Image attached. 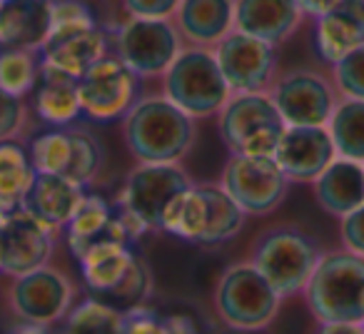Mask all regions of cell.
I'll use <instances>...</instances> for the list:
<instances>
[{
  "label": "cell",
  "instance_id": "obj_1",
  "mask_svg": "<svg viewBox=\"0 0 364 334\" xmlns=\"http://www.w3.org/2000/svg\"><path fill=\"white\" fill-rule=\"evenodd\" d=\"M195 140V117L167 97H145L125 117V142L140 162H177Z\"/></svg>",
  "mask_w": 364,
  "mask_h": 334
},
{
  "label": "cell",
  "instance_id": "obj_2",
  "mask_svg": "<svg viewBox=\"0 0 364 334\" xmlns=\"http://www.w3.org/2000/svg\"><path fill=\"white\" fill-rule=\"evenodd\" d=\"M304 297L319 319V324L327 322H364V257L339 249L319 257Z\"/></svg>",
  "mask_w": 364,
  "mask_h": 334
},
{
  "label": "cell",
  "instance_id": "obj_3",
  "mask_svg": "<svg viewBox=\"0 0 364 334\" xmlns=\"http://www.w3.org/2000/svg\"><path fill=\"white\" fill-rule=\"evenodd\" d=\"M165 97L190 117H210L232 97L215 50L188 48L165 70Z\"/></svg>",
  "mask_w": 364,
  "mask_h": 334
},
{
  "label": "cell",
  "instance_id": "obj_4",
  "mask_svg": "<svg viewBox=\"0 0 364 334\" xmlns=\"http://www.w3.org/2000/svg\"><path fill=\"white\" fill-rule=\"evenodd\" d=\"M284 130L287 122L267 92H235L220 110V135L232 155L274 157Z\"/></svg>",
  "mask_w": 364,
  "mask_h": 334
},
{
  "label": "cell",
  "instance_id": "obj_5",
  "mask_svg": "<svg viewBox=\"0 0 364 334\" xmlns=\"http://www.w3.org/2000/svg\"><path fill=\"white\" fill-rule=\"evenodd\" d=\"M319 257L322 252L307 232L282 225L262 232L255 244L252 264L267 277L279 297H292L304 292Z\"/></svg>",
  "mask_w": 364,
  "mask_h": 334
},
{
  "label": "cell",
  "instance_id": "obj_6",
  "mask_svg": "<svg viewBox=\"0 0 364 334\" xmlns=\"http://www.w3.org/2000/svg\"><path fill=\"white\" fill-rule=\"evenodd\" d=\"M220 317L237 332H257L274 319L279 309V294L262 272L250 264H235L218 284Z\"/></svg>",
  "mask_w": 364,
  "mask_h": 334
},
{
  "label": "cell",
  "instance_id": "obj_7",
  "mask_svg": "<svg viewBox=\"0 0 364 334\" xmlns=\"http://www.w3.org/2000/svg\"><path fill=\"white\" fill-rule=\"evenodd\" d=\"M140 75L122 58L105 55L80 75L82 115L95 122H115L137 105Z\"/></svg>",
  "mask_w": 364,
  "mask_h": 334
},
{
  "label": "cell",
  "instance_id": "obj_8",
  "mask_svg": "<svg viewBox=\"0 0 364 334\" xmlns=\"http://www.w3.org/2000/svg\"><path fill=\"white\" fill-rule=\"evenodd\" d=\"M190 185L188 173L177 162H140L127 175L120 205L147 230H160L170 203Z\"/></svg>",
  "mask_w": 364,
  "mask_h": 334
},
{
  "label": "cell",
  "instance_id": "obj_9",
  "mask_svg": "<svg viewBox=\"0 0 364 334\" xmlns=\"http://www.w3.org/2000/svg\"><path fill=\"white\" fill-rule=\"evenodd\" d=\"M223 188L247 215H269L287 195L289 178L274 157L232 155L225 165Z\"/></svg>",
  "mask_w": 364,
  "mask_h": 334
},
{
  "label": "cell",
  "instance_id": "obj_10",
  "mask_svg": "<svg viewBox=\"0 0 364 334\" xmlns=\"http://www.w3.org/2000/svg\"><path fill=\"white\" fill-rule=\"evenodd\" d=\"M117 58L140 77L165 75L180 55V36L167 18H132L117 28Z\"/></svg>",
  "mask_w": 364,
  "mask_h": 334
},
{
  "label": "cell",
  "instance_id": "obj_11",
  "mask_svg": "<svg viewBox=\"0 0 364 334\" xmlns=\"http://www.w3.org/2000/svg\"><path fill=\"white\" fill-rule=\"evenodd\" d=\"M53 232L26 208L6 212L0 222V272L18 279L46 267L55 244Z\"/></svg>",
  "mask_w": 364,
  "mask_h": 334
},
{
  "label": "cell",
  "instance_id": "obj_12",
  "mask_svg": "<svg viewBox=\"0 0 364 334\" xmlns=\"http://www.w3.org/2000/svg\"><path fill=\"white\" fill-rule=\"evenodd\" d=\"M215 55H218L232 95L235 92H264L277 68L274 45L242 31H235V28L218 43Z\"/></svg>",
  "mask_w": 364,
  "mask_h": 334
},
{
  "label": "cell",
  "instance_id": "obj_13",
  "mask_svg": "<svg viewBox=\"0 0 364 334\" xmlns=\"http://www.w3.org/2000/svg\"><path fill=\"white\" fill-rule=\"evenodd\" d=\"M269 95L287 125H327L337 107L332 82L312 70H292L282 75Z\"/></svg>",
  "mask_w": 364,
  "mask_h": 334
},
{
  "label": "cell",
  "instance_id": "obj_14",
  "mask_svg": "<svg viewBox=\"0 0 364 334\" xmlns=\"http://www.w3.org/2000/svg\"><path fill=\"white\" fill-rule=\"evenodd\" d=\"M337 157L327 125H287L274 152L289 183H314Z\"/></svg>",
  "mask_w": 364,
  "mask_h": 334
},
{
  "label": "cell",
  "instance_id": "obj_15",
  "mask_svg": "<svg viewBox=\"0 0 364 334\" xmlns=\"http://www.w3.org/2000/svg\"><path fill=\"white\" fill-rule=\"evenodd\" d=\"M16 312L33 324H50L68 312L73 302V284L65 274L41 267L16 279L11 289Z\"/></svg>",
  "mask_w": 364,
  "mask_h": 334
},
{
  "label": "cell",
  "instance_id": "obj_16",
  "mask_svg": "<svg viewBox=\"0 0 364 334\" xmlns=\"http://www.w3.org/2000/svg\"><path fill=\"white\" fill-rule=\"evenodd\" d=\"M359 45H364V0H337L314 18V48L324 63L334 65Z\"/></svg>",
  "mask_w": 364,
  "mask_h": 334
},
{
  "label": "cell",
  "instance_id": "obj_17",
  "mask_svg": "<svg viewBox=\"0 0 364 334\" xmlns=\"http://www.w3.org/2000/svg\"><path fill=\"white\" fill-rule=\"evenodd\" d=\"M297 0H235V31L279 45L302 23Z\"/></svg>",
  "mask_w": 364,
  "mask_h": 334
},
{
  "label": "cell",
  "instance_id": "obj_18",
  "mask_svg": "<svg viewBox=\"0 0 364 334\" xmlns=\"http://www.w3.org/2000/svg\"><path fill=\"white\" fill-rule=\"evenodd\" d=\"M82 200H85V185L75 183V180L65 178V175L38 173L21 208L36 215L48 227L60 230L68 227V222L77 212Z\"/></svg>",
  "mask_w": 364,
  "mask_h": 334
},
{
  "label": "cell",
  "instance_id": "obj_19",
  "mask_svg": "<svg viewBox=\"0 0 364 334\" xmlns=\"http://www.w3.org/2000/svg\"><path fill=\"white\" fill-rule=\"evenodd\" d=\"M107 55V36L100 26L85 28L73 33H55L48 36L41 48V63L48 68H55L60 72L77 77L95 65L100 58Z\"/></svg>",
  "mask_w": 364,
  "mask_h": 334
},
{
  "label": "cell",
  "instance_id": "obj_20",
  "mask_svg": "<svg viewBox=\"0 0 364 334\" xmlns=\"http://www.w3.org/2000/svg\"><path fill=\"white\" fill-rule=\"evenodd\" d=\"M50 36V0H0V48L41 50Z\"/></svg>",
  "mask_w": 364,
  "mask_h": 334
},
{
  "label": "cell",
  "instance_id": "obj_21",
  "mask_svg": "<svg viewBox=\"0 0 364 334\" xmlns=\"http://www.w3.org/2000/svg\"><path fill=\"white\" fill-rule=\"evenodd\" d=\"M314 198L319 208L342 220L364 205V162L334 157L332 165L314 180Z\"/></svg>",
  "mask_w": 364,
  "mask_h": 334
},
{
  "label": "cell",
  "instance_id": "obj_22",
  "mask_svg": "<svg viewBox=\"0 0 364 334\" xmlns=\"http://www.w3.org/2000/svg\"><path fill=\"white\" fill-rule=\"evenodd\" d=\"M33 95H36L38 117L53 127H68L77 115H82L80 80L55 68L41 63V80Z\"/></svg>",
  "mask_w": 364,
  "mask_h": 334
},
{
  "label": "cell",
  "instance_id": "obj_23",
  "mask_svg": "<svg viewBox=\"0 0 364 334\" xmlns=\"http://www.w3.org/2000/svg\"><path fill=\"white\" fill-rule=\"evenodd\" d=\"M177 26L195 45H218L235 28V0H180Z\"/></svg>",
  "mask_w": 364,
  "mask_h": 334
},
{
  "label": "cell",
  "instance_id": "obj_24",
  "mask_svg": "<svg viewBox=\"0 0 364 334\" xmlns=\"http://www.w3.org/2000/svg\"><path fill=\"white\" fill-rule=\"evenodd\" d=\"M31 152L16 140H0V210L13 212L23 205L36 180Z\"/></svg>",
  "mask_w": 364,
  "mask_h": 334
},
{
  "label": "cell",
  "instance_id": "obj_25",
  "mask_svg": "<svg viewBox=\"0 0 364 334\" xmlns=\"http://www.w3.org/2000/svg\"><path fill=\"white\" fill-rule=\"evenodd\" d=\"M115 225H117V215L112 212L110 205L100 195H85L77 212L68 222V244H70L73 257H77L95 239L112 232Z\"/></svg>",
  "mask_w": 364,
  "mask_h": 334
},
{
  "label": "cell",
  "instance_id": "obj_26",
  "mask_svg": "<svg viewBox=\"0 0 364 334\" xmlns=\"http://www.w3.org/2000/svg\"><path fill=\"white\" fill-rule=\"evenodd\" d=\"M203 193H205V205H208L203 244L230 242V239L242 230L247 212L230 198V193L223 185H220V188L218 185H203Z\"/></svg>",
  "mask_w": 364,
  "mask_h": 334
},
{
  "label": "cell",
  "instance_id": "obj_27",
  "mask_svg": "<svg viewBox=\"0 0 364 334\" xmlns=\"http://www.w3.org/2000/svg\"><path fill=\"white\" fill-rule=\"evenodd\" d=\"M28 152L36 173L70 178L73 160H75V127H53L48 132H41L38 137H33Z\"/></svg>",
  "mask_w": 364,
  "mask_h": 334
},
{
  "label": "cell",
  "instance_id": "obj_28",
  "mask_svg": "<svg viewBox=\"0 0 364 334\" xmlns=\"http://www.w3.org/2000/svg\"><path fill=\"white\" fill-rule=\"evenodd\" d=\"M337 157L364 162V100L344 97L327 122Z\"/></svg>",
  "mask_w": 364,
  "mask_h": 334
},
{
  "label": "cell",
  "instance_id": "obj_29",
  "mask_svg": "<svg viewBox=\"0 0 364 334\" xmlns=\"http://www.w3.org/2000/svg\"><path fill=\"white\" fill-rule=\"evenodd\" d=\"M41 50L31 48H3L0 50V90L26 97L41 80Z\"/></svg>",
  "mask_w": 364,
  "mask_h": 334
},
{
  "label": "cell",
  "instance_id": "obj_30",
  "mask_svg": "<svg viewBox=\"0 0 364 334\" xmlns=\"http://www.w3.org/2000/svg\"><path fill=\"white\" fill-rule=\"evenodd\" d=\"M65 334H125V317L97 299H87L70 314Z\"/></svg>",
  "mask_w": 364,
  "mask_h": 334
},
{
  "label": "cell",
  "instance_id": "obj_31",
  "mask_svg": "<svg viewBox=\"0 0 364 334\" xmlns=\"http://www.w3.org/2000/svg\"><path fill=\"white\" fill-rule=\"evenodd\" d=\"M95 13L82 0H50V36L95 28Z\"/></svg>",
  "mask_w": 364,
  "mask_h": 334
},
{
  "label": "cell",
  "instance_id": "obj_32",
  "mask_svg": "<svg viewBox=\"0 0 364 334\" xmlns=\"http://www.w3.org/2000/svg\"><path fill=\"white\" fill-rule=\"evenodd\" d=\"M332 77L337 90L344 97L364 100V45L354 48L352 53L332 65Z\"/></svg>",
  "mask_w": 364,
  "mask_h": 334
},
{
  "label": "cell",
  "instance_id": "obj_33",
  "mask_svg": "<svg viewBox=\"0 0 364 334\" xmlns=\"http://www.w3.org/2000/svg\"><path fill=\"white\" fill-rule=\"evenodd\" d=\"M23 102L21 97L0 90V140H11L23 125Z\"/></svg>",
  "mask_w": 364,
  "mask_h": 334
},
{
  "label": "cell",
  "instance_id": "obj_34",
  "mask_svg": "<svg viewBox=\"0 0 364 334\" xmlns=\"http://www.w3.org/2000/svg\"><path fill=\"white\" fill-rule=\"evenodd\" d=\"M339 232H342L344 249H349V252L364 257V205L354 210V212L344 215Z\"/></svg>",
  "mask_w": 364,
  "mask_h": 334
},
{
  "label": "cell",
  "instance_id": "obj_35",
  "mask_svg": "<svg viewBox=\"0 0 364 334\" xmlns=\"http://www.w3.org/2000/svg\"><path fill=\"white\" fill-rule=\"evenodd\" d=\"M122 6L132 18H170L180 0H122Z\"/></svg>",
  "mask_w": 364,
  "mask_h": 334
},
{
  "label": "cell",
  "instance_id": "obj_36",
  "mask_svg": "<svg viewBox=\"0 0 364 334\" xmlns=\"http://www.w3.org/2000/svg\"><path fill=\"white\" fill-rule=\"evenodd\" d=\"M334 3L337 0H297V6L302 8L304 16H312V18H319L322 13H327Z\"/></svg>",
  "mask_w": 364,
  "mask_h": 334
},
{
  "label": "cell",
  "instance_id": "obj_37",
  "mask_svg": "<svg viewBox=\"0 0 364 334\" xmlns=\"http://www.w3.org/2000/svg\"><path fill=\"white\" fill-rule=\"evenodd\" d=\"M317 334H364L362 324H349V322H327L319 327Z\"/></svg>",
  "mask_w": 364,
  "mask_h": 334
},
{
  "label": "cell",
  "instance_id": "obj_38",
  "mask_svg": "<svg viewBox=\"0 0 364 334\" xmlns=\"http://www.w3.org/2000/svg\"><path fill=\"white\" fill-rule=\"evenodd\" d=\"M3 215H6V212H3V210H0V217H3Z\"/></svg>",
  "mask_w": 364,
  "mask_h": 334
},
{
  "label": "cell",
  "instance_id": "obj_39",
  "mask_svg": "<svg viewBox=\"0 0 364 334\" xmlns=\"http://www.w3.org/2000/svg\"><path fill=\"white\" fill-rule=\"evenodd\" d=\"M3 217H6V215H3ZM3 217H0V222H3Z\"/></svg>",
  "mask_w": 364,
  "mask_h": 334
},
{
  "label": "cell",
  "instance_id": "obj_40",
  "mask_svg": "<svg viewBox=\"0 0 364 334\" xmlns=\"http://www.w3.org/2000/svg\"><path fill=\"white\" fill-rule=\"evenodd\" d=\"M362 329H364V322H362Z\"/></svg>",
  "mask_w": 364,
  "mask_h": 334
}]
</instances>
